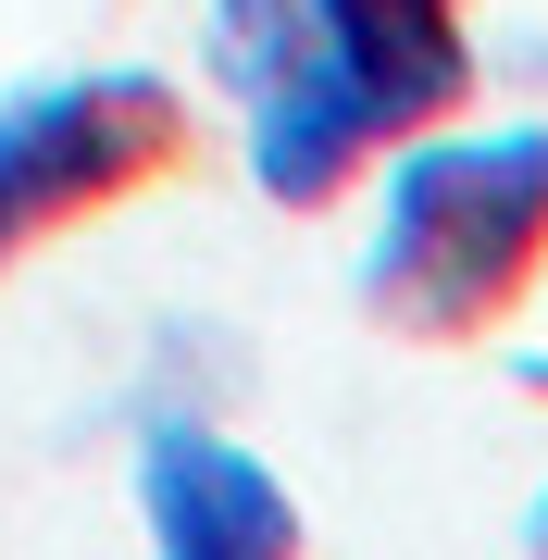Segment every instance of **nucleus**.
I'll return each instance as SVG.
<instances>
[{
	"mask_svg": "<svg viewBox=\"0 0 548 560\" xmlns=\"http://www.w3.org/2000/svg\"><path fill=\"white\" fill-rule=\"evenodd\" d=\"M524 523H536V548H548V486H536V511H524Z\"/></svg>",
	"mask_w": 548,
	"mask_h": 560,
	"instance_id": "obj_5",
	"label": "nucleus"
},
{
	"mask_svg": "<svg viewBox=\"0 0 548 560\" xmlns=\"http://www.w3.org/2000/svg\"><path fill=\"white\" fill-rule=\"evenodd\" d=\"M138 523H150V548H175V560H287L300 548V499H287L237 436H212V423H187V411L138 423Z\"/></svg>",
	"mask_w": 548,
	"mask_h": 560,
	"instance_id": "obj_4",
	"label": "nucleus"
},
{
	"mask_svg": "<svg viewBox=\"0 0 548 560\" xmlns=\"http://www.w3.org/2000/svg\"><path fill=\"white\" fill-rule=\"evenodd\" d=\"M187 150V101L150 62H75L0 101V261H25L38 237L113 212L125 187H150Z\"/></svg>",
	"mask_w": 548,
	"mask_h": 560,
	"instance_id": "obj_3",
	"label": "nucleus"
},
{
	"mask_svg": "<svg viewBox=\"0 0 548 560\" xmlns=\"http://www.w3.org/2000/svg\"><path fill=\"white\" fill-rule=\"evenodd\" d=\"M462 0H287L275 50L237 75L249 101V175L287 212L349 200V175H374L411 125L462 101Z\"/></svg>",
	"mask_w": 548,
	"mask_h": 560,
	"instance_id": "obj_2",
	"label": "nucleus"
},
{
	"mask_svg": "<svg viewBox=\"0 0 548 560\" xmlns=\"http://www.w3.org/2000/svg\"><path fill=\"white\" fill-rule=\"evenodd\" d=\"M548 275V125H411L374 162L349 300L386 337H487Z\"/></svg>",
	"mask_w": 548,
	"mask_h": 560,
	"instance_id": "obj_1",
	"label": "nucleus"
}]
</instances>
